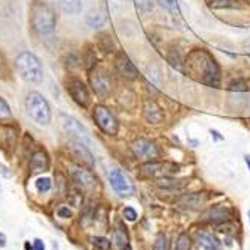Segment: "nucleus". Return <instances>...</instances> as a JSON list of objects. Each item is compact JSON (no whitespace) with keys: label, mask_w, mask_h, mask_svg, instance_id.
Returning <instances> with one entry per match:
<instances>
[{"label":"nucleus","mask_w":250,"mask_h":250,"mask_svg":"<svg viewBox=\"0 0 250 250\" xmlns=\"http://www.w3.org/2000/svg\"><path fill=\"white\" fill-rule=\"evenodd\" d=\"M57 215H59L60 218H70V217L72 215V213H71V210H70L68 207H60V208L57 210Z\"/></svg>","instance_id":"nucleus-39"},{"label":"nucleus","mask_w":250,"mask_h":250,"mask_svg":"<svg viewBox=\"0 0 250 250\" xmlns=\"http://www.w3.org/2000/svg\"><path fill=\"white\" fill-rule=\"evenodd\" d=\"M122 215H124L125 220H128V222H136L137 220V213L131 207H125L124 211H122Z\"/></svg>","instance_id":"nucleus-37"},{"label":"nucleus","mask_w":250,"mask_h":250,"mask_svg":"<svg viewBox=\"0 0 250 250\" xmlns=\"http://www.w3.org/2000/svg\"><path fill=\"white\" fill-rule=\"evenodd\" d=\"M205 200H207V196L204 193H190V195H184L182 197H179L178 204L181 207L195 210V208H199L204 205Z\"/></svg>","instance_id":"nucleus-18"},{"label":"nucleus","mask_w":250,"mask_h":250,"mask_svg":"<svg viewBox=\"0 0 250 250\" xmlns=\"http://www.w3.org/2000/svg\"><path fill=\"white\" fill-rule=\"evenodd\" d=\"M247 2H249V3H250V0H247Z\"/></svg>","instance_id":"nucleus-48"},{"label":"nucleus","mask_w":250,"mask_h":250,"mask_svg":"<svg viewBox=\"0 0 250 250\" xmlns=\"http://www.w3.org/2000/svg\"><path fill=\"white\" fill-rule=\"evenodd\" d=\"M244 161H246V164H247V167L250 170V154H246L244 155Z\"/></svg>","instance_id":"nucleus-44"},{"label":"nucleus","mask_w":250,"mask_h":250,"mask_svg":"<svg viewBox=\"0 0 250 250\" xmlns=\"http://www.w3.org/2000/svg\"><path fill=\"white\" fill-rule=\"evenodd\" d=\"M59 8L62 12H65L68 15H77L82 12V0H59L57 2Z\"/></svg>","instance_id":"nucleus-19"},{"label":"nucleus","mask_w":250,"mask_h":250,"mask_svg":"<svg viewBox=\"0 0 250 250\" xmlns=\"http://www.w3.org/2000/svg\"><path fill=\"white\" fill-rule=\"evenodd\" d=\"M70 148L71 151L77 155L79 159H82L88 166H93L95 160H93V155L89 151V146L83 142H79V140H71L70 142Z\"/></svg>","instance_id":"nucleus-17"},{"label":"nucleus","mask_w":250,"mask_h":250,"mask_svg":"<svg viewBox=\"0 0 250 250\" xmlns=\"http://www.w3.org/2000/svg\"><path fill=\"white\" fill-rule=\"evenodd\" d=\"M211 9H237L240 8L238 0H213L210 3Z\"/></svg>","instance_id":"nucleus-25"},{"label":"nucleus","mask_w":250,"mask_h":250,"mask_svg":"<svg viewBox=\"0 0 250 250\" xmlns=\"http://www.w3.org/2000/svg\"><path fill=\"white\" fill-rule=\"evenodd\" d=\"M97 44L100 47V50L104 52V53H113L115 52L113 38L108 34H98L97 35Z\"/></svg>","instance_id":"nucleus-23"},{"label":"nucleus","mask_w":250,"mask_h":250,"mask_svg":"<svg viewBox=\"0 0 250 250\" xmlns=\"http://www.w3.org/2000/svg\"><path fill=\"white\" fill-rule=\"evenodd\" d=\"M92 243L97 247H100L101 250H108L110 249V241L104 237H92Z\"/></svg>","instance_id":"nucleus-36"},{"label":"nucleus","mask_w":250,"mask_h":250,"mask_svg":"<svg viewBox=\"0 0 250 250\" xmlns=\"http://www.w3.org/2000/svg\"><path fill=\"white\" fill-rule=\"evenodd\" d=\"M30 250H45L44 241H42V240H39V238L34 240V243H32V249H30Z\"/></svg>","instance_id":"nucleus-40"},{"label":"nucleus","mask_w":250,"mask_h":250,"mask_svg":"<svg viewBox=\"0 0 250 250\" xmlns=\"http://www.w3.org/2000/svg\"><path fill=\"white\" fill-rule=\"evenodd\" d=\"M131 152L137 160L142 161H154L160 157V149L152 140L148 139H136L131 143Z\"/></svg>","instance_id":"nucleus-9"},{"label":"nucleus","mask_w":250,"mask_h":250,"mask_svg":"<svg viewBox=\"0 0 250 250\" xmlns=\"http://www.w3.org/2000/svg\"><path fill=\"white\" fill-rule=\"evenodd\" d=\"M60 122H62V127H64L65 133L70 134V137L72 140H79V142H83L86 145H90L92 140L89 136V131L86 130V127L83 124H80L75 118L68 116L65 113L60 115Z\"/></svg>","instance_id":"nucleus-8"},{"label":"nucleus","mask_w":250,"mask_h":250,"mask_svg":"<svg viewBox=\"0 0 250 250\" xmlns=\"http://www.w3.org/2000/svg\"><path fill=\"white\" fill-rule=\"evenodd\" d=\"M9 74V68L6 65V60L3 57V54L0 53V79H3V77H6Z\"/></svg>","instance_id":"nucleus-38"},{"label":"nucleus","mask_w":250,"mask_h":250,"mask_svg":"<svg viewBox=\"0 0 250 250\" xmlns=\"http://www.w3.org/2000/svg\"><path fill=\"white\" fill-rule=\"evenodd\" d=\"M6 246V237L3 232H0V247H5Z\"/></svg>","instance_id":"nucleus-42"},{"label":"nucleus","mask_w":250,"mask_h":250,"mask_svg":"<svg viewBox=\"0 0 250 250\" xmlns=\"http://www.w3.org/2000/svg\"><path fill=\"white\" fill-rule=\"evenodd\" d=\"M217 231L220 232V233H232V232L237 231V228H235V225L229 223V220H228V222H223V223H218L217 225Z\"/></svg>","instance_id":"nucleus-33"},{"label":"nucleus","mask_w":250,"mask_h":250,"mask_svg":"<svg viewBox=\"0 0 250 250\" xmlns=\"http://www.w3.org/2000/svg\"><path fill=\"white\" fill-rule=\"evenodd\" d=\"M50 167V157L47 151L38 149L32 154V159H30V172L32 174H42L47 172Z\"/></svg>","instance_id":"nucleus-14"},{"label":"nucleus","mask_w":250,"mask_h":250,"mask_svg":"<svg viewBox=\"0 0 250 250\" xmlns=\"http://www.w3.org/2000/svg\"><path fill=\"white\" fill-rule=\"evenodd\" d=\"M115 70L118 72L119 77H122L124 80H128V82H133L139 77V71L136 68V65L131 62V59L125 54L124 52H119L116 53V57H115Z\"/></svg>","instance_id":"nucleus-11"},{"label":"nucleus","mask_w":250,"mask_h":250,"mask_svg":"<svg viewBox=\"0 0 250 250\" xmlns=\"http://www.w3.org/2000/svg\"><path fill=\"white\" fill-rule=\"evenodd\" d=\"M0 169H2V170H0V172H2V175L5 177V178H8L11 174H9V172H6V167L5 166H2V164H0Z\"/></svg>","instance_id":"nucleus-43"},{"label":"nucleus","mask_w":250,"mask_h":250,"mask_svg":"<svg viewBox=\"0 0 250 250\" xmlns=\"http://www.w3.org/2000/svg\"><path fill=\"white\" fill-rule=\"evenodd\" d=\"M247 215H249V223H250V210L247 211Z\"/></svg>","instance_id":"nucleus-47"},{"label":"nucleus","mask_w":250,"mask_h":250,"mask_svg":"<svg viewBox=\"0 0 250 250\" xmlns=\"http://www.w3.org/2000/svg\"><path fill=\"white\" fill-rule=\"evenodd\" d=\"M15 68L23 80L27 83H39L44 79V70L41 60L30 52H23L15 59Z\"/></svg>","instance_id":"nucleus-3"},{"label":"nucleus","mask_w":250,"mask_h":250,"mask_svg":"<svg viewBox=\"0 0 250 250\" xmlns=\"http://www.w3.org/2000/svg\"><path fill=\"white\" fill-rule=\"evenodd\" d=\"M246 45H247V54L250 56V41H247V42H246Z\"/></svg>","instance_id":"nucleus-45"},{"label":"nucleus","mask_w":250,"mask_h":250,"mask_svg":"<svg viewBox=\"0 0 250 250\" xmlns=\"http://www.w3.org/2000/svg\"><path fill=\"white\" fill-rule=\"evenodd\" d=\"M5 118H11V107L2 97H0V119H5Z\"/></svg>","instance_id":"nucleus-35"},{"label":"nucleus","mask_w":250,"mask_h":250,"mask_svg":"<svg viewBox=\"0 0 250 250\" xmlns=\"http://www.w3.org/2000/svg\"><path fill=\"white\" fill-rule=\"evenodd\" d=\"M92 118L95 122L97 127L107 136H116L119 130V124L118 119L113 116V113L108 110L106 106H95L92 110Z\"/></svg>","instance_id":"nucleus-5"},{"label":"nucleus","mask_w":250,"mask_h":250,"mask_svg":"<svg viewBox=\"0 0 250 250\" xmlns=\"http://www.w3.org/2000/svg\"><path fill=\"white\" fill-rule=\"evenodd\" d=\"M210 134L213 136V139H214V140H223V139H225V137H223L220 133H218L217 130H210Z\"/></svg>","instance_id":"nucleus-41"},{"label":"nucleus","mask_w":250,"mask_h":250,"mask_svg":"<svg viewBox=\"0 0 250 250\" xmlns=\"http://www.w3.org/2000/svg\"><path fill=\"white\" fill-rule=\"evenodd\" d=\"M26 110L29 116L36 121L41 125H47L52 119V110L47 100L41 95L39 92H29L26 97Z\"/></svg>","instance_id":"nucleus-4"},{"label":"nucleus","mask_w":250,"mask_h":250,"mask_svg":"<svg viewBox=\"0 0 250 250\" xmlns=\"http://www.w3.org/2000/svg\"><path fill=\"white\" fill-rule=\"evenodd\" d=\"M86 24L92 29H100L104 26L106 23V17H104V14L98 9H92L86 14V18H85Z\"/></svg>","instance_id":"nucleus-20"},{"label":"nucleus","mask_w":250,"mask_h":250,"mask_svg":"<svg viewBox=\"0 0 250 250\" xmlns=\"http://www.w3.org/2000/svg\"><path fill=\"white\" fill-rule=\"evenodd\" d=\"M228 89L232 90V92H246L249 90L247 89V80L246 79H235V80H232L229 85H228Z\"/></svg>","instance_id":"nucleus-30"},{"label":"nucleus","mask_w":250,"mask_h":250,"mask_svg":"<svg viewBox=\"0 0 250 250\" xmlns=\"http://www.w3.org/2000/svg\"><path fill=\"white\" fill-rule=\"evenodd\" d=\"M185 67L197 82L208 88H218L222 83V71L217 60L207 49H195L185 57Z\"/></svg>","instance_id":"nucleus-1"},{"label":"nucleus","mask_w":250,"mask_h":250,"mask_svg":"<svg viewBox=\"0 0 250 250\" xmlns=\"http://www.w3.org/2000/svg\"><path fill=\"white\" fill-rule=\"evenodd\" d=\"M175 250H190V238L187 233H181L177 240V244H175Z\"/></svg>","instance_id":"nucleus-32"},{"label":"nucleus","mask_w":250,"mask_h":250,"mask_svg":"<svg viewBox=\"0 0 250 250\" xmlns=\"http://www.w3.org/2000/svg\"><path fill=\"white\" fill-rule=\"evenodd\" d=\"M65 89L70 93V97L75 104H79L83 108H88L90 104V92L88 86L79 79V77H67L65 79Z\"/></svg>","instance_id":"nucleus-7"},{"label":"nucleus","mask_w":250,"mask_h":250,"mask_svg":"<svg viewBox=\"0 0 250 250\" xmlns=\"http://www.w3.org/2000/svg\"><path fill=\"white\" fill-rule=\"evenodd\" d=\"M83 62H85V67L88 71L93 70L97 67V62H98V57H97V53L95 50L92 49L90 45H88L85 49V56H83Z\"/></svg>","instance_id":"nucleus-24"},{"label":"nucleus","mask_w":250,"mask_h":250,"mask_svg":"<svg viewBox=\"0 0 250 250\" xmlns=\"http://www.w3.org/2000/svg\"><path fill=\"white\" fill-rule=\"evenodd\" d=\"M134 6H136L139 14L146 15V14L152 12L154 2H152V0H134Z\"/></svg>","instance_id":"nucleus-27"},{"label":"nucleus","mask_w":250,"mask_h":250,"mask_svg":"<svg viewBox=\"0 0 250 250\" xmlns=\"http://www.w3.org/2000/svg\"><path fill=\"white\" fill-rule=\"evenodd\" d=\"M89 83L93 90V93L98 98H108L112 92V79L104 68L95 67L93 70L89 71Z\"/></svg>","instance_id":"nucleus-6"},{"label":"nucleus","mask_w":250,"mask_h":250,"mask_svg":"<svg viewBox=\"0 0 250 250\" xmlns=\"http://www.w3.org/2000/svg\"><path fill=\"white\" fill-rule=\"evenodd\" d=\"M108 182H110L113 192L119 195L121 197H128L134 195V185L130 181V178L125 177V174L121 169H113L108 174Z\"/></svg>","instance_id":"nucleus-10"},{"label":"nucleus","mask_w":250,"mask_h":250,"mask_svg":"<svg viewBox=\"0 0 250 250\" xmlns=\"http://www.w3.org/2000/svg\"><path fill=\"white\" fill-rule=\"evenodd\" d=\"M231 217V210L223 205H217L204 213V218L210 223H223L228 222Z\"/></svg>","instance_id":"nucleus-16"},{"label":"nucleus","mask_w":250,"mask_h":250,"mask_svg":"<svg viewBox=\"0 0 250 250\" xmlns=\"http://www.w3.org/2000/svg\"><path fill=\"white\" fill-rule=\"evenodd\" d=\"M143 118L148 124H161L164 121V112L157 103L146 101L143 104Z\"/></svg>","instance_id":"nucleus-15"},{"label":"nucleus","mask_w":250,"mask_h":250,"mask_svg":"<svg viewBox=\"0 0 250 250\" xmlns=\"http://www.w3.org/2000/svg\"><path fill=\"white\" fill-rule=\"evenodd\" d=\"M113 241L115 246L119 250H130V244H128V235L125 232L124 226H119L115 232H113Z\"/></svg>","instance_id":"nucleus-22"},{"label":"nucleus","mask_w":250,"mask_h":250,"mask_svg":"<svg viewBox=\"0 0 250 250\" xmlns=\"http://www.w3.org/2000/svg\"><path fill=\"white\" fill-rule=\"evenodd\" d=\"M159 5L161 8H164L166 11H169L170 14H178L179 12V5L178 0H157Z\"/></svg>","instance_id":"nucleus-31"},{"label":"nucleus","mask_w":250,"mask_h":250,"mask_svg":"<svg viewBox=\"0 0 250 250\" xmlns=\"http://www.w3.org/2000/svg\"><path fill=\"white\" fill-rule=\"evenodd\" d=\"M247 89L250 90V79H247Z\"/></svg>","instance_id":"nucleus-46"},{"label":"nucleus","mask_w":250,"mask_h":250,"mask_svg":"<svg viewBox=\"0 0 250 250\" xmlns=\"http://www.w3.org/2000/svg\"><path fill=\"white\" fill-rule=\"evenodd\" d=\"M157 184H159V187H161V189H164V190H177L184 185V181H178V179H172V178L164 177V178H160Z\"/></svg>","instance_id":"nucleus-26"},{"label":"nucleus","mask_w":250,"mask_h":250,"mask_svg":"<svg viewBox=\"0 0 250 250\" xmlns=\"http://www.w3.org/2000/svg\"><path fill=\"white\" fill-rule=\"evenodd\" d=\"M167 62L178 71H182V60L179 57V53L175 49H170L167 53Z\"/></svg>","instance_id":"nucleus-28"},{"label":"nucleus","mask_w":250,"mask_h":250,"mask_svg":"<svg viewBox=\"0 0 250 250\" xmlns=\"http://www.w3.org/2000/svg\"><path fill=\"white\" fill-rule=\"evenodd\" d=\"M29 24L39 38L53 35L57 24L54 9L44 0H32L29 5Z\"/></svg>","instance_id":"nucleus-2"},{"label":"nucleus","mask_w":250,"mask_h":250,"mask_svg":"<svg viewBox=\"0 0 250 250\" xmlns=\"http://www.w3.org/2000/svg\"><path fill=\"white\" fill-rule=\"evenodd\" d=\"M196 240H197V243H199L202 247H204L205 250H220L217 240H215L213 235H208V233L197 232V233H196Z\"/></svg>","instance_id":"nucleus-21"},{"label":"nucleus","mask_w":250,"mask_h":250,"mask_svg":"<svg viewBox=\"0 0 250 250\" xmlns=\"http://www.w3.org/2000/svg\"><path fill=\"white\" fill-rule=\"evenodd\" d=\"M178 166L177 164H170V163H163L159 160H154V161H146L142 164V170L145 175L148 177H154V178H163L167 174H175L178 172Z\"/></svg>","instance_id":"nucleus-12"},{"label":"nucleus","mask_w":250,"mask_h":250,"mask_svg":"<svg viewBox=\"0 0 250 250\" xmlns=\"http://www.w3.org/2000/svg\"><path fill=\"white\" fill-rule=\"evenodd\" d=\"M35 189L38 190V193L44 195V193H49L52 190V179L50 178H38L35 181Z\"/></svg>","instance_id":"nucleus-29"},{"label":"nucleus","mask_w":250,"mask_h":250,"mask_svg":"<svg viewBox=\"0 0 250 250\" xmlns=\"http://www.w3.org/2000/svg\"><path fill=\"white\" fill-rule=\"evenodd\" d=\"M71 177L74 178V181L77 184H80L85 189H93V187L97 185L98 179L97 177L92 174L90 170L85 169V167H80V166H72L71 167Z\"/></svg>","instance_id":"nucleus-13"},{"label":"nucleus","mask_w":250,"mask_h":250,"mask_svg":"<svg viewBox=\"0 0 250 250\" xmlns=\"http://www.w3.org/2000/svg\"><path fill=\"white\" fill-rule=\"evenodd\" d=\"M154 250H167V238L164 233H159L157 240L154 243Z\"/></svg>","instance_id":"nucleus-34"}]
</instances>
